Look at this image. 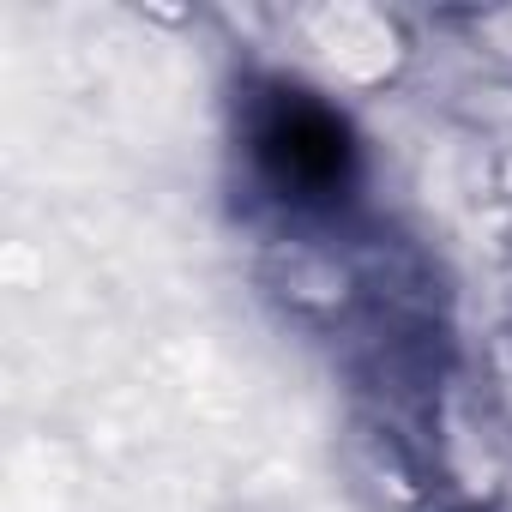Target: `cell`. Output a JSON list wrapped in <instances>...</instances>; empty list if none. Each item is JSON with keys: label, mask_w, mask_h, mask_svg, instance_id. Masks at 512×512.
<instances>
[{"label": "cell", "mask_w": 512, "mask_h": 512, "mask_svg": "<svg viewBox=\"0 0 512 512\" xmlns=\"http://www.w3.org/2000/svg\"><path fill=\"white\" fill-rule=\"evenodd\" d=\"M253 157L284 199H332L350 181V133L308 91H272L253 127Z\"/></svg>", "instance_id": "obj_1"}]
</instances>
